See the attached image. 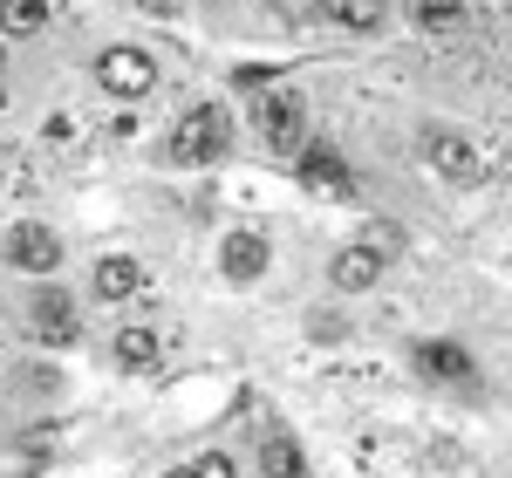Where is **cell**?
I'll use <instances>...</instances> for the list:
<instances>
[{
	"instance_id": "cell-1",
	"label": "cell",
	"mask_w": 512,
	"mask_h": 478,
	"mask_svg": "<svg viewBox=\"0 0 512 478\" xmlns=\"http://www.w3.org/2000/svg\"><path fill=\"white\" fill-rule=\"evenodd\" d=\"M226 158H233V110L212 103V96L185 103L178 123L164 130V164H178V171H205V164H226Z\"/></svg>"
},
{
	"instance_id": "cell-2",
	"label": "cell",
	"mask_w": 512,
	"mask_h": 478,
	"mask_svg": "<svg viewBox=\"0 0 512 478\" xmlns=\"http://www.w3.org/2000/svg\"><path fill=\"white\" fill-rule=\"evenodd\" d=\"M253 137H260L267 158L287 164L308 137H315V110H308V96L287 89V82H267V89L253 96Z\"/></svg>"
},
{
	"instance_id": "cell-3",
	"label": "cell",
	"mask_w": 512,
	"mask_h": 478,
	"mask_svg": "<svg viewBox=\"0 0 512 478\" xmlns=\"http://www.w3.org/2000/svg\"><path fill=\"white\" fill-rule=\"evenodd\" d=\"M0 253H7V267L28 280H48L62 274V233L48 226V219H14L7 239H0Z\"/></svg>"
},
{
	"instance_id": "cell-4",
	"label": "cell",
	"mask_w": 512,
	"mask_h": 478,
	"mask_svg": "<svg viewBox=\"0 0 512 478\" xmlns=\"http://www.w3.org/2000/svg\"><path fill=\"white\" fill-rule=\"evenodd\" d=\"M287 171H294V178H301L315 199H335V205H349V199H355V164L342 158L335 144H315V137H308V144L287 158Z\"/></svg>"
},
{
	"instance_id": "cell-5",
	"label": "cell",
	"mask_w": 512,
	"mask_h": 478,
	"mask_svg": "<svg viewBox=\"0 0 512 478\" xmlns=\"http://www.w3.org/2000/svg\"><path fill=\"white\" fill-rule=\"evenodd\" d=\"M28 335H35L41 349H69V342H82V308L69 287H35L28 294Z\"/></svg>"
},
{
	"instance_id": "cell-6",
	"label": "cell",
	"mask_w": 512,
	"mask_h": 478,
	"mask_svg": "<svg viewBox=\"0 0 512 478\" xmlns=\"http://www.w3.org/2000/svg\"><path fill=\"white\" fill-rule=\"evenodd\" d=\"M96 82H103L110 96H123V103H137V96H151V89H158V55H144V48L117 41V48H103V55H96Z\"/></svg>"
},
{
	"instance_id": "cell-7",
	"label": "cell",
	"mask_w": 512,
	"mask_h": 478,
	"mask_svg": "<svg viewBox=\"0 0 512 478\" xmlns=\"http://www.w3.org/2000/svg\"><path fill=\"white\" fill-rule=\"evenodd\" d=\"M164 356H171V335L151 328V321H123L117 335H110V362H117L123 376H158Z\"/></svg>"
},
{
	"instance_id": "cell-8",
	"label": "cell",
	"mask_w": 512,
	"mask_h": 478,
	"mask_svg": "<svg viewBox=\"0 0 512 478\" xmlns=\"http://www.w3.org/2000/svg\"><path fill=\"white\" fill-rule=\"evenodd\" d=\"M424 164L444 185H485V158H478L472 137H458V130H424Z\"/></svg>"
},
{
	"instance_id": "cell-9",
	"label": "cell",
	"mask_w": 512,
	"mask_h": 478,
	"mask_svg": "<svg viewBox=\"0 0 512 478\" xmlns=\"http://www.w3.org/2000/svg\"><path fill=\"white\" fill-rule=\"evenodd\" d=\"M219 267H226V280H233V287H253V280L274 267V246H267V233L239 226V233L219 239Z\"/></svg>"
},
{
	"instance_id": "cell-10",
	"label": "cell",
	"mask_w": 512,
	"mask_h": 478,
	"mask_svg": "<svg viewBox=\"0 0 512 478\" xmlns=\"http://www.w3.org/2000/svg\"><path fill=\"white\" fill-rule=\"evenodd\" d=\"M390 0H315V21L342 28V35H383L390 28Z\"/></svg>"
},
{
	"instance_id": "cell-11",
	"label": "cell",
	"mask_w": 512,
	"mask_h": 478,
	"mask_svg": "<svg viewBox=\"0 0 512 478\" xmlns=\"http://www.w3.org/2000/svg\"><path fill=\"white\" fill-rule=\"evenodd\" d=\"M328 280H335V294H369V287L383 280V246H376V239L342 246V253H335V267H328Z\"/></svg>"
},
{
	"instance_id": "cell-12",
	"label": "cell",
	"mask_w": 512,
	"mask_h": 478,
	"mask_svg": "<svg viewBox=\"0 0 512 478\" xmlns=\"http://www.w3.org/2000/svg\"><path fill=\"white\" fill-rule=\"evenodd\" d=\"M253 458H260V478H308V458H301V444H294L287 424H267L253 438Z\"/></svg>"
},
{
	"instance_id": "cell-13",
	"label": "cell",
	"mask_w": 512,
	"mask_h": 478,
	"mask_svg": "<svg viewBox=\"0 0 512 478\" xmlns=\"http://www.w3.org/2000/svg\"><path fill=\"white\" fill-rule=\"evenodd\" d=\"M89 294H96V301H137V294H144V267H137L130 253H103L96 274H89Z\"/></svg>"
},
{
	"instance_id": "cell-14",
	"label": "cell",
	"mask_w": 512,
	"mask_h": 478,
	"mask_svg": "<svg viewBox=\"0 0 512 478\" xmlns=\"http://www.w3.org/2000/svg\"><path fill=\"white\" fill-rule=\"evenodd\" d=\"M403 14L417 35H458L472 21V0H403Z\"/></svg>"
},
{
	"instance_id": "cell-15",
	"label": "cell",
	"mask_w": 512,
	"mask_h": 478,
	"mask_svg": "<svg viewBox=\"0 0 512 478\" xmlns=\"http://www.w3.org/2000/svg\"><path fill=\"white\" fill-rule=\"evenodd\" d=\"M417 369H424L431 383H472L478 376L472 356H465L458 342H417Z\"/></svg>"
},
{
	"instance_id": "cell-16",
	"label": "cell",
	"mask_w": 512,
	"mask_h": 478,
	"mask_svg": "<svg viewBox=\"0 0 512 478\" xmlns=\"http://www.w3.org/2000/svg\"><path fill=\"white\" fill-rule=\"evenodd\" d=\"M55 21V0H0V35L7 41H35Z\"/></svg>"
},
{
	"instance_id": "cell-17",
	"label": "cell",
	"mask_w": 512,
	"mask_h": 478,
	"mask_svg": "<svg viewBox=\"0 0 512 478\" xmlns=\"http://www.w3.org/2000/svg\"><path fill=\"white\" fill-rule=\"evenodd\" d=\"M164 478H239V465L226 458V451H198V458H185V465H171Z\"/></svg>"
},
{
	"instance_id": "cell-18",
	"label": "cell",
	"mask_w": 512,
	"mask_h": 478,
	"mask_svg": "<svg viewBox=\"0 0 512 478\" xmlns=\"http://www.w3.org/2000/svg\"><path fill=\"white\" fill-rule=\"evenodd\" d=\"M130 7H137V14H158V21H164V14H178L185 0H130Z\"/></svg>"
},
{
	"instance_id": "cell-19",
	"label": "cell",
	"mask_w": 512,
	"mask_h": 478,
	"mask_svg": "<svg viewBox=\"0 0 512 478\" xmlns=\"http://www.w3.org/2000/svg\"><path fill=\"white\" fill-rule=\"evenodd\" d=\"M0 110H7V55H0Z\"/></svg>"
},
{
	"instance_id": "cell-20",
	"label": "cell",
	"mask_w": 512,
	"mask_h": 478,
	"mask_svg": "<svg viewBox=\"0 0 512 478\" xmlns=\"http://www.w3.org/2000/svg\"><path fill=\"white\" fill-rule=\"evenodd\" d=\"M260 7H267V0H260ZM274 7H294V0H274Z\"/></svg>"
}]
</instances>
